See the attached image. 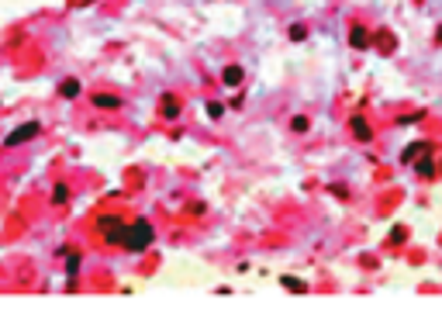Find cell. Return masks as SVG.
I'll return each instance as SVG.
<instances>
[{
	"label": "cell",
	"mask_w": 442,
	"mask_h": 325,
	"mask_svg": "<svg viewBox=\"0 0 442 325\" xmlns=\"http://www.w3.org/2000/svg\"><path fill=\"white\" fill-rule=\"evenodd\" d=\"M124 249H131V253H142V249H149L152 246V225L149 222H131L128 229H124Z\"/></svg>",
	"instance_id": "cell-1"
},
{
	"label": "cell",
	"mask_w": 442,
	"mask_h": 325,
	"mask_svg": "<svg viewBox=\"0 0 442 325\" xmlns=\"http://www.w3.org/2000/svg\"><path fill=\"white\" fill-rule=\"evenodd\" d=\"M97 225H100V232H104L107 242H121V239H124V229H128L121 218H100Z\"/></svg>",
	"instance_id": "cell-2"
},
{
	"label": "cell",
	"mask_w": 442,
	"mask_h": 325,
	"mask_svg": "<svg viewBox=\"0 0 442 325\" xmlns=\"http://www.w3.org/2000/svg\"><path fill=\"white\" fill-rule=\"evenodd\" d=\"M31 135H38V121H28V125L14 128V132H11V135H7L4 142H7V146H21V142H28Z\"/></svg>",
	"instance_id": "cell-3"
},
{
	"label": "cell",
	"mask_w": 442,
	"mask_h": 325,
	"mask_svg": "<svg viewBox=\"0 0 442 325\" xmlns=\"http://www.w3.org/2000/svg\"><path fill=\"white\" fill-rule=\"evenodd\" d=\"M221 80H225L228 87H242V80H245V73H242V66H228V69L221 73Z\"/></svg>",
	"instance_id": "cell-4"
},
{
	"label": "cell",
	"mask_w": 442,
	"mask_h": 325,
	"mask_svg": "<svg viewBox=\"0 0 442 325\" xmlns=\"http://www.w3.org/2000/svg\"><path fill=\"white\" fill-rule=\"evenodd\" d=\"M418 152H428V146H425V142H414V146H408L404 152H401V163H411Z\"/></svg>",
	"instance_id": "cell-5"
},
{
	"label": "cell",
	"mask_w": 442,
	"mask_h": 325,
	"mask_svg": "<svg viewBox=\"0 0 442 325\" xmlns=\"http://www.w3.org/2000/svg\"><path fill=\"white\" fill-rule=\"evenodd\" d=\"M353 132L359 135V142H370V135H373V132H370V125H366V121H359V118H353Z\"/></svg>",
	"instance_id": "cell-6"
},
{
	"label": "cell",
	"mask_w": 442,
	"mask_h": 325,
	"mask_svg": "<svg viewBox=\"0 0 442 325\" xmlns=\"http://www.w3.org/2000/svg\"><path fill=\"white\" fill-rule=\"evenodd\" d=\"M349 42H353L356 49H363V45H370V35L363 28H353V35H349Z\"/></svg>",
	"instance_id": "cell-7"
},
{
	"label": "cell",
	"mask_w": 442,
	"mask_h": 325,
	"mask_svg": "<svg viewBox=\"0 0 442 325\" xmlns=\"http://www.w3.org/2000/svg\"><path fill=\"white\" fill-rule=\"evenodd\" d=\"M93 104H97V107H121L118 97H107V93H97V97H93Z\"/></svg>",
	"instance_id": "cell-8"
},
{
	"label": "cell",
	"mask_w": 442,
	"mask_h": 325,
	"mask_svg": "<svg viewBox=\"0 0 442 325\" xmlns=\"http://www.w3.org/2000/svg\"><path fill=\"white\" fill-rule=\"evenodd\" d=\"M418 173H421V177H432V173H435V159H432V156H425V159L418 163Z\"/></svg>",
	"instance_id": "cell-9"
},
{
	"label": "cell",
	"mask_w": 442,
	"mask_h": 325,
	"mask_svg": "<svg viewBox=\"0 0 442 325\" xmlns=\"http://www.w3.org/2000/svg\"><path fill=\"white\" fill-rule=\"evenodd\" d=\"M59 93L62 97H76V93H80V83H76V80H66V83L59 87Z\"/></svg>",
	"instance_id": "cell-10"
},
{
	"label": "cell",
	"mask_w": 442,
	"mask_h": 325,
	"mask_svg": "<svg viewBox=\"0 0 442 325\" xmlns=\"http://www.w3.org/2000/svg\"><path fill=\"white\" fill-rule=\"evenodd\" d=\"M283 287H287V291H294V294H304V284H301L297 277H283Z\"/></svg>",
	"instance_id": "cell-11"
},
{
	"label": "cell",
	"mask_w": 442,
	"mask_h": 325,
	"mask_svg": "<svg viewBox=\"0 0 442 325\" xmlns=\"http://www.w3.org/2000/svg\"><path fill=\"white\" fill-rule=\"evenodd\" d=\"M66 197H69L66 183H56V190H52V201H56V204H66Z\"/></svg>",
	"instance_id": "cell-12"
},
{
	"label": "cell",
	"mask_w": 442,
	"mask_h": 325,
	"mask_svg": "<svg viewBox=\"0 0 442 325\" xmlns=\"http://www.w3.org/2000/svg\"><path fill=\"white\" fill-rule=\"evenodd\" d=\"M163 115L166 118H177L180 111H177V100H163Z\"/></svg>",
	"instance_id": "cell-13"
},
{
	"label": "cell",
	"mask_w": 442,
	"mask_h": 325,
	"mask_svg": "<svg viewBox=\"0 0 442 325\" xmlns=\"http://www.w3.org/2000/svg\"><path fill=\"white\" fill-rule=\"evenodd\" d=\"M304 35H308V28H304V25H294V28H290V42H301Z\"/></svg>",
	"instance_id": "cell-14"
},
{
	"label": "cell",
	"mask_w": 442,
	"mask_h": 325,
	"mask_svg": "<svg viewBox=\"0 0 442 325\" xmlns=\"http://www.w3.org/2000/svg\"><path fill=\"white\" fill-rule=\"evenodd\" d=\"M221 111H225L221 104H207V115H211V118H221Z\"/></svg>",
	"instance_id": "cell-15"
},
{
	"label": "cell",
	"mask_w": 442,
	"mask_h": 325,
	"mask_svg": "<svg viewBox=\"0 0 442 325\" xmlns=\"http://www.w3.org/2000/svg\"><path fill=\"white\" fill-rule=\"evenodd\" d=\"M290 125H294V132H304V128H308V118H301V115H297Z\"/></svg>",
	"instance_id": "cell-16"
}]
</instances>
